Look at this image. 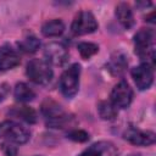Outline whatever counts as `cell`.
Masks as SVG:
<instances>
[{"mask_svg": "<svg viewBox=\"0 0 156 156\" xmlns=\"http://www.w3.org/2000/svg\"><path fill=\"white\" fill-rule=\"evenodd\" d=\"M2 96H4V94H2V91H1V89H0V101L2 100Z\"/></svg>", "mask_w": 156, "mask_h": 156, "instance_id": "603a6c76", "label": "cell"}, {"mask_svg": "<svg viewBox=\"0 0 156 156\" xmlns=\"http://www.w3.org/2000/svg\"><path fill=\"white\" fill-rule=\"evenodd\" d=\"M26 73L28 78L39 85H46L52 79V69L45 60L41 58H33L28 62Z\"/></svg>", "mask_w": 156, "mask_h": 156, "instance_id": "7a4b0ae2", "label": "cell"}, {"mask_svg": "<svg viewBox=\"0 0 156 156\" xmlns=\"http://www.w3.org/2000/svg\"><path fill=\"white\" fill-rule=\"evenodd\" d=\"M98 112L102 119H107V121L113 119L117 116L116 106L110 101H101L98 105Z\"/></svg>", "mask_w": 156, "mask_h": 156, "instance_id": "ac0fdd59", "label": "cell"}, {"mask_svg": "<svg viewBox=\"0 0 156 156\" xmlns=\"http://www.w3.org/2000/svg\"><path fill=\"white\" fill-rule=\"evenodd\" d=\"M9 113L16 118H20V119L27 122V123H35L37 122V112L28 106L13 107Z\"/></svg>", "mask_w": 156, "mask_h": 156, "instance_id": "5bb4252c", "label": "cell"}, {"mask_svg": "<svg viewBox=\"0 0 156 156\" xmlns=\"http://www.w3.org/2000/svg\"><path fill=\"white\" fill-rule=\"evenodd\" d=\"M13 95L20 102H28L35 98V93L26 83H17L13 90Z\"/></svg>", "mask_w": 156, "mask_h": 156, "instance_id": "2e32d148", "label": "cell"}, {"mask_svg": "<svg viewBox=\"0 0 156 156\" xmlns=\"http://www.w3.org/2000/svg\"><path fill=\"white\" fill-rule=\"evenodd\" d=\"M116 17L118 20V22L124 27V28H130L134 24V16H133V11L129 7V5L122 2L119 5L116 6Z\"/></svg>", "mask_w": 156, "mask_h": 156, "instance_id": "4fadbf2b", "label": "cell"}, {"mask_svg": "<svg viewBox=\"0 0 156 156\" xmlns=\"http://www.w3.org/2000/svg\"><path fill=\"white\" fill-rule=\"evenodd\" d=\"M110 96H111V102L116 107L126 108L132 102L133 90H132V88L129 87V84L126 80H121L119 83H117L113 87Z\"/></svg>", "mask_w": 156, "mask_h": 156, "instance_id": "52a82bcc", "label": "cell"}, {"mask_svg": "<svg viewBox=\"0 0 156 156\" xmlns=\"http://www.w3.org/2000/svg\"><path fill=\"white\" fill-rule=\"evenodd\" d=\"M65 30V24L61 20H51L43 24L41 33L45 37H58Z\"/></svg>", "mask_w": 156, "mask_h": 156, "instance_id": "9a60e30c", "label": "cell"}, {"mask_svg": "<svg viewBox=\"0 0 156 156\" xmlns=\"http://www.w3.org/2000/svg\"><path fill=\"white\" fill-rule=\"evenodd\" d=\"M41 112L46 118V124L51 128H63L68 122V115L54 101H46L43 104Z\"/></svg>", "mask_w": 156, "mask_h": 156, "instance_id": "5b68a950", "label": "cell"}, {"mask_svg": "<svg viewBox=\"0 0 156 156\" xmlns=\"http://www.w3.org/2000/svg\"><path fill=\"white\" fill-rule=\"evenodd\" d=\"M123 136L127 141H129L133 145H138V146H149V145L154 144L155 139H156V135L154 132L141 130V129H136V128L127 129L124 132Z\"/></svg>", "mask_w": 156, "mask_h": 156, "instance_id": "30bf717a", "label": "cell"}, {"mask_svg": "<svg viewBox=\"0 0 156 156\" xmlns=\"http://www.w3.org/2000/svg\"><path fill=\"white\" fill-rule=\"evenodd\" d=\"M77 49H78V51H79L80 56H82L83 58H85V60H87V58H90L93 55H95V54L98 52L99 46H98L96 44H94V43L82 41V43H79V44H78Z\"/></svg>", "mask_w": 156, "mask_h": 156, "instance_id": "ffe728a7", "label": "cell"}, {"mask_svg": "<svg viewBox=\"0 0 156 156\" xmlns=\"http://www.w3.org/2000/svg\"><path fill=\"white\" fill-rule=\"evenodd\" d=\"M79 156H117V149L110 141H99L89 146Z\"/></svg>", "mask_w": 156, "mask_h": 156, "instance_id": "8fae6325", "label": "cell"}, {"mask_svg": "<svg viewBox=\"0 0 156 156\" xmlns=\"http://www.w3.org/2000/svg\"><path fill=\"white\" fill-rule=\"evenodd\" d=\"M132 78L139 90H146L151 87L154 80V71L150 65L141 63L132 69Z\"/></svg>", "mask_w": 156, "mask_h": 156, "instance_id": "ba28073f", "label": "cell"}, {"mask_svg": "<svg viewBox=\"0 0 156 156\" xmlns=\"http://www.w3.org/2000/svg\"><path fill=\"white\" fill-rule=\"evenodd\" d=\"M127 65H128V63H127L126 57H124L123 55H117V56H113V57L110 60V62H108V65H107V68H108V71H110L112 74L119 76V74H122V73L126 71Z\"/></svg>", "mask_w": 156, "mask_h": 156, "instance_id": "e0dca14e", "label": "cell"}, {"mask_svg": "<svg viewBox=\"0 0 156 156\" xmlns=\"http://www.w3.org/2000/svg\"><path fill=\"white\" fill-rule=\"evenodd\" d=\"M155 33L152 29H140L134 35V43H135V54L141 58L145 60L144 63L154 66L155 62Z\"/></svg>", "mask_w": 156, "mask_h": 156, "instance_id": "6da1fadb", "label": "cell"}, {"mask_svg": "<svg viewBox=\"0 0 156 156\" xmlns=\"http://www.w3.org/2000/svg\"><path fill=\"white\" fill-rule=\"evenodd\" d=\"M44 55L46 58L45 61L55 66H62L68 58V51L61 43H50L45 45Z\"/></svg>", "mask_w": 156, "mask_h": 156, "instance_id": "9c48e42d", "label": "cell"}, {"mask_svg": "<svg viewBox=\"0 0 156 156\" xmlns=\"http://www.w3.org/2000/svg\"><path fill=\"white\" fill-rule=\"evenodd\" d=\"M79 77H80V66L73 63L69 66L60 78V90L66 98H73L79 89Z\"/></svg>", "mask_w": 156, "mask_h": 156, "instance_id": "3957f363", "label": "cell"}, {"mask_svg": "<svg viewBox=\"0 0 156 156\" xmlns=\"http://www.w3.org/2000/svg\"><path fill=\"white\" fill-rule=\"evenodd\" d=\"M132 156H140V155H132Z\"/></svg>", "mask_w": 156, "mask_h": 156, "instance_id": "cb8c5ba5", "label": "cell"}, {"mask_svg": "<svg viewBox=\"0 0 156 156\" xmlns=\"http://www.w3.org/2000/svg\"><path fill=\"white\" fill-rule=\"evenodd\" d=\"M72 32L76 35H84L93 33L98 29V22L94 15L89 11H80L73 20L71 26Z\"/></svg>", "mask_w": 156, "mask_h": 156, "instance_id": "8992f818", "label": "cell"}, {"mask_svg": "<svg viewBox=\"0 0 156 156\" xmlns=\"http://www.w3.org/2000/svg\"><path fill=\"white\" fill-rule=\"evenodd\" d=\"M71 140L73 141H78V143H84L89 139V134L85 132V130H82V129H74V130H71L67 135Z\"/></svg>", "mask_w": 156, "mask_h": 156, "instance_id": "44dd1931", "label": "cell"}, {"mask_svg": "<svg viewBox=\"0 0 156 156\" xmlns=\"http://www.w3.org/2000/svg\"><path fill=\"white\" fill-rule=\"evenodd\" d=\"M1 149H2V151H4V154L6 156H16L17 155V149L13 145H11L10 141L2 143L1 144Z\"/></svg>", "mask_w": 156, "mask_h": 156, "instance_id": "7402d4cb", "label": "cell"}, {"mask_svg": "<svg viewBox=\"0 0 156 156\" xmlns=\"http://www.w3.org/2000/svg\"><path fill=\"white\" fill-rule=\"evenodd\" d=\"M20 63V55L11 46L4 45L0 48V71H7Z\"/></svg>", "mask_w": 156, "mask_h": 156, "instance_id": "7c38bea8", "label": "cell"}, {"mask_svg": "<svg viewBox=\"0 0 156 156\" xmlns=\"http://www.w3.org/2000/svg\"><path fill=\"white\" fill-rule=\"evenodd\" d=\"M0 138L15 144H26L29 140L30 134L21 124L12 121H5L0 123Z\"/></svg>", "mask_w": 156, "mask_h": 156, "instance_id": "277c9868", "label": "cell"}, {"mask_svg": "<svg viewBox=\"0 0 156 156\" xmlns=\"http://www.w3.org/2000/svg\"><path fill=\"white\" fill-rule=\"evenodd\" d=\"M40 46V41L38 38L33 37V35H29L24 39H22L21 41H18V48L21 51L23 52H28V54H32V52H35Z\"/></svg>", "mask_w": 156, "mask_h": 156, "instance_id": "d6986e66", "label": "cell"}]
</instances>
